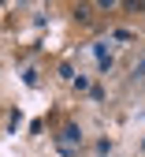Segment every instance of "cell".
<instances>
[{"instance_id": "cell-1", "label": "cell", "mask_w": 145, "mask_h": 157, "mask_svg": "<svg viewBox=\"0 0 145 157\" xmlns=\"http://www.w3.org/2000/svg\"><path fill=\"white\" fill-rule=\"evenodd\" d=\"M78 142H82V131H78L74 124H67V127H63V135H60V146L67 150V146H78Z\"/></svg>"}, {"instance_id": "cell-2", "label": "cell", "mask_w": 145, "mask_h": 157, "mask_svg": "<svg viewBox=\"0 0 145 157\" xmlns=\"http://www.w3.org/2000/svg\"><path fill=\"white\" fill-rule=\"evenodd\" d=\"M89 11H93L89 4H78V8H74V19H82V23H89V19H93Z\"/></svg>"}]
</instances>
